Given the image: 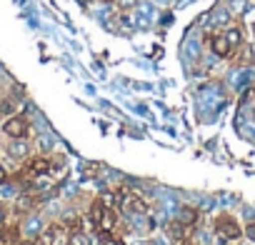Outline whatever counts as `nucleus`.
<instances>
[{
  "label": "nucleus",
  "instance_id": "obj_1",
  "mask_svg": "<svg viewBox=\"0 0 255 245\" xmlns=\"http://www.w3.org/2000/svg\"><path fill=\"white\" fill-rule=\"evenodd\" d=\"M215 238L220 245H233L243 238V228L233 218H220V220H215Z\"/></svg>",
  "mask_w": 255,
  "mask_h": 245
},
{
  "label": "nucleus",
  "instance_id": "obj_2",
  "mask_svg": "<svg viewBox=\"0 0 255 245\" xmlns=\"http://www.w3.org/2000/svg\"><path fill=\"white\" fill-rule=\"evenodd\" d=\"M3 135H8L10 140H28L30 135V122L23 115H10L3 122Z\"/></svg>",
  "mask_w": 255,
  "mask_h": 245
},
{
  "label": "nucleus",
  "instance_id": "obj_3",
  "mask_svg": "<svg viewBox=\"0 0 255 245\" xmlns=\"http://www.w3.org/2000/svg\"><path fill=\"white\" fill-rule=\"evenodd\" d=\"M50 170H53V163H50L45 155H35V158H30V160L25 163V175H28V180L45 178V175H50Z\"/></svg>",
  "mask_w": 255,
  "mask_h": 245
},
{
  "label": "nucleus",
  "instance_id": "obj_4",
  "mask_svg": "<svg viewBox=\"0 0 255 245\" xmlns=\"http://www.w3.org/2000/svg\"><path fill=\"white\" fill-rule=\"evenodd\" d=\"M210 50H213V55H218V58H228V55L233 53V45H230L228 38L220 33V35L210 38Z\"/></svg>",
  "mask_w": 255,
  "mask_h": 245
},
{
  "label": "nucleus",
  "instance_id": "obj_5",
  "mask_svg": "<svg viewBox=\"0 0 255 245\" xmlns=\"http://www.w3.org/2000/svg\"><path fill=\"white\" fill-rule=\"evenodd\" d=\"M118 210L115 208H105L103 210V218H100V223H98V230H103V233H113L115 230V225H118Z\"/></svg>",
  "mask_w": 255,
  "mask_h": 245
},
{
  "label": "nucleus",
  "instance_id": "obj_6",
  "mask_svg": "<svg viewBox=\"0 0 255 245\" xmlns=\"http://www.w3.org/2000/svg\"><path fill=\"white\" fill-rule=\"evenodd\" d=\"M175 220L183 223V225H193V223H198V210L190 208V205H185V208H180V215Z\"/></svg>",
  "mask_w": 255,
  "mask_h": 245
},
{
  "label": "nucleus",
  "instance_id": "obj_7",
  "mask_svg": "<svg viewBox=\"0 0 255 245\" xmlns=\"http://www.w3.org/2000/svg\"><path fill=\"white\" fill-rule=\"evenodd\" d=\"M225 38H228V43L233 45V48H238V45H243V30L238 28V25H230L225 33H223Z\"/></svg>",
  "mask_w": 255,
  "mask_h": 245
},
{
  "label": "nucleus",
  "instance_id": "obj_8",
  "mask_svg": "<svg viewBox=\"0 0 255 245\" xmlns=\"http://www.w3.org/2000/svg\"><path fill=\"white\" fill-rule=\"evenodd\" d=\"M65 245H90V243H88V235L83 230H68Z\"/></svg>",
  "mask_w": 255,
  "mask_h": 245
},
{
  "label": "nucleus",
  "instance_id": "obj_9",
  "mask_svg": "<svg viewBox=\"0 0 255 245\" xmlns=\"http://www.w3.org/2000/svg\"><path fill=\"white\" fill-rule=\"evenodd\" d=\"M103 210H105V205L100 203V200H95L93 205H90V210H88V218H90V223L98 228V223H100V218H103Z\"/></svg>",
  "mask_w": 255,
  "mask_h": 245
},
{
  "label": "nucleus",
  "instance_id": "obj_10",
  "mask_svg": "<svg viewBox=\"0 0 255 245\" xmlns=\"http://www.w3.org/2000/svg\"><path fill=\"white\" fill-rule=\"evenodd\" d=\"M8 150H10V155L18 158V160H23V158L28 155V145H25V140H13V145H10Z\"/></svg>",
  "mask_w": 255,
  "mask_h": 245
},
{
  "label": "nucleus",
  "instance_id": "obj_11",
  "mask_svg": "<svg viewBox=\"0 0 255 245\" xmlns=\"http://www.w3.org/2000/svg\"><path fill=\"white\" fill-rule=\"evenodd\" d=\"M115 3H118V8H120V10H130V8H135V5H138V0H115Z\"/></svg>",
  "mask_w": 255,
  "mask_h": 245
},
{
  "label": "nucleus",
  "instance_id": "obj_12",
  "mask_svg": "<svg viewBox=\"0 0 255 245\" xmlns=\"http://www.w3.org/2000/svg\"><path fill=\"white\" fill-rule=\"evenodd\" d=\"M243 235H248V238H250V240L255 243V223H250V225H248V228L243 230Z\"/></svg>",
  "mask_w": 255,
  "mask_h": 245
},
{
  "label": "nucleus",
  "instance_id": "obj_13",
  "mask_svg": "<svg viewBox=\"0 0 255 245\" xmlns=\"http://www.w3.org/2000/svg\"><path fill=\"white\" fill-rule=\"evenodd\" d=\"M8 225V213H5V208H0V230H3Z\"/></svg>",
  "mask_w": 255,
  "mask_h": 245
},
{
  "label": "nucleus",
  "instance_id": "obj_14",
  "mask_svg": "<svg viewBox=\"0 0 255 245\" xmlns=\"http://www.w3.org/2000/svg\"><path fill=\"white\" fill-rule=\"evenodd\" d=\"M10 110H13V103H10V100L0 103V115H3V113H10Z\"/></svg>",
  "mask_w": 255,
  "mask_h": 245
},
{
  "label": "nucleus",
  "instance_id": "obj_15",
  "mask_svg": "<svg viewBox=\"0 0 255 245\" xmlns=\"http://www.w3.org/2000/svg\"><path fill=\"white\" fill-rule=\"evenodd\" d=\"M5 178H8V173H5V168H3V165H0V180H5Z\"/></svg>",
  "mask_w": 255,
  "mask_h": 245
}]
</instances>
